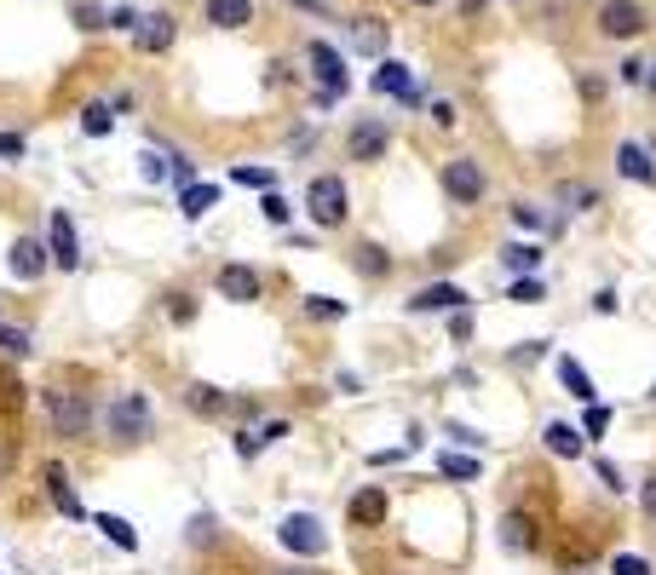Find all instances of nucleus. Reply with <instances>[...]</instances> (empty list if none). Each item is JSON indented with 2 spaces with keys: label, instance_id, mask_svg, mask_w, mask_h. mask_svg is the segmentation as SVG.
Returning <instances> with one entry per match:
<instances>
[{
  "label": "nucleus",
  "instance_id": "obj_43",
  "mask_svg": "<svg viewBox=\"0 0 656 575\" xmlns=\"http://www.w3.org/2000/svg\"><path fill=\"white\" fill-rule=\"evenodd\" d=\"M139 161H144V167H139L144 179H167V167H162V156H139Z\"/></svg>",
  "mask_w": 656,
  "mask_h": 575
},
{
  "label": "nucleus",
  "instance_id": "obj_24",
  "mask_svg": "<svg viewBox=\"0 0 656 575\" xmlns=\"http://www.w3.org/2000/svg\"><path fill=\"white\" fill-rule=\"evenodd\" d=\"M110 127H116V110H110V104H87V110H81V133L87 138H104Z\"/></svg>",
  "mask_w": 656,
  "mask_h": 575
},
{
  "label": "nucleus",
  "instance_id": "obj_33",
  "mask_svg": "<svg viewBox=\"0 0 656 575\" xmlns=\"http://www.w3.org/2000/svg\"><path fill=\"white\" fill-rule=\"evenodd\" d=\"M513 219H518L524 230H553V219H547L541 207H530V202H518V207H513Z\"/></svg>",
  "mask_w": 656,
  "mask_h": 575
},
{
  "label": "nucleus",
  "instance_id": "obj_34",
  "mask_svg": "<svg viewBox=\"0 0 656 575\" xmlns=\"http://www.w3.org/2000/svg\"><path fill=\"white\" fill-rule=\"evenodd\" d=\"M0 345H6V351H12V357H29V328H0Z\"/></svg>",
  "mask_w": 656,
  "mask_h": 575
},
{
  "label": "nucleus",
  "instance_id": "obj_27",
  "mask_svg": "<svg viewBox=\"0 0 656 575\" xmlns=\"http://www.w3.org/2000/svg\"><path fill=\"white\" fill-rule=\"evenodd\" d=\"M438 472H444V478L472 483V478H478V460H467V455H438Z\"/></svg>",
  "mask_w": 656,
  "mask_h": 575
},
{
  "label": "nucleus",
  "instance_id": "obj_52",
  "mask_svg": "<svg viewBox=\"0 0 656 575\" xmlns=\"http://www.w3.org/2000/svg\"><path fill=\"white\" fill-rule=\"evenodd\" d=\"M651 397H656V391H651Z\"/></svg>",
  "mask_w": 656,
  "mask_h": 575
},
{
  "label": "nucleus",
  "instance_id": "obj_49",
  "mask_svg": "<svg viewBox=\"0 0 656 575\" xmlns=\"http://www.w3.org/2000/svg\"><path fill=\"white\" fill-rule=\"evenodd\" d=\"M645 87H651V98H656V64H651V69H645Z\"/></svg>",
  "mask_w": 656,
  "mask_h": 575
},
{
  "label": "nucleus",
  "instance_id": "obj_3",
  "mask_svg": "<svg viewBox=\"0 0 656 575\" xmlns=\"http://www.w3.org/2000/svg\"><path fill=\"white\" fill-rule=\"evenodd\" d=\"M305 64H311V75L323 81V104H334L340 92L352 87V81H346V58H340L328 41H311V46H305Z\"/></svg>",
  "mask_w": 656,
  "mask_h": 575
},
{
  "label": "nucleus",
  "instance_id": "obj_47",
  "mask_svg": "<svg viewBox=\"0 0 656 575\" xmlns=\"http://www.w3.org/2000/svg\"><path fill=\"white\" fill-rule=\"evenodd\" d=\"M6 472H12V443L0 437V478H6Z\"/></svg>",
  "mask_w": 656,
  "mask_h": 575
},
{
  "label": "nucleus",
  "instance_id": "obj_48",
  "mask_svg": "<svg viewBox=\"0 0 656 575\" xmlns=\"http://www.w3.org/2000/svg\"><path fill=\"white\" fill-rule=\"evenodd\" d=\"M288 6H305V12H317V18H323V0H288Z\"/></svg>",
  "mask_w": 656,
  "mask_h": 575
},
{
  "label": "nucleus",
  "instance_id": "obj_40",
  "mask_svg": "<svg viewBox=\"0 0 656 575\" xmlns=\"http://www.w3.org/2000/svg\"><path fill=\"white\" fill-rule=\"evenodd\" d=\"M110 23H116V29H139V12H133V6H116V12H110Z\"/></svg>",
  "mask_w": 656,
  "mask_h": 575
},
{
  "label": "nucleus",
  "instance_id": "obj_31",
  "mask_svg": "<svg viewBox=\"0 0 656 575\" xmlns=\"http://www.w3.org/2000/svg\"><path fill=\"white\" fill-rule=\"evenodd\" d=\"M501 541H507V547H513V552H524V547H530V524H524V518H518V512H513V518L501 524Z\"/></svg>",
  "mask_w": 656,
  "mask_h": 575
},
{
  "label": "nucleus",
  "instance_id": "obj_4",
  "mask_svg": "<svg viewBox=\"0 0 656 575\" xmlns=\"http://www.w3.org/2000/svg\"><path fill=\"white\" fill-rule=\"evenodd\" d=\"M305 207H311V219H317L323 230H334L340 219H346V184L334 179V173L311 179V190H305Z\"/></svg>",
  "mask_w": 656,
  "mask_h": 575
},
{
  "label": "nucleus",
  "instance_id": "obj_9",
  "mask_svg": "<svg viewBox=\"0 0 656 575\" xmlns=\"http://www.w3.org/2000/svg\"><path fill=\"white\" fill-rule=\"evenodd\" d=\"M6 265H12V276H18V282H35V276H41V271L52 265V248H41L35 236H18V242H12V259H6Z\"/></svg>",
  "mask_w": 656,
  "mask_h": 575
},
{
  "label": "nucleus",
  "instance_id": "obj_1",
  "mask_svg": "<svg viewBox=\"0 0 656 575\" xmlns=\"http://www.w3.org/2000/svg\"><path fill=\"white\" fill-rule=\"evenodd\" d=\"M41 403H47V414H52V426H58V437H81L87 426H93V409H87V397H81V391L47 386V391H41Z\"/></svg>",
  "mask_w": 656,
  "mask_h": 575
},
{
  "label": "nucleus",
  "instance_id": "obj_11",
  "mask_svg": "<svg viewBox=\"0 0 656 575\" xmlns=\"http://www.w3.org/2000/svg\"><path fill=\"white\" fill-rule=\"evenodd\" d=\"M47 248H52V265H58V271H75V265H81V242H75L70 213H52V236H47Z\"/></svg>",
  "mask_w": 656,
  "mask_h": 575
},
{
  "label": "nucleus",
  "instance_id": "obj_22",
  "mask_svg": "<svg viewBox=\"0 0 656 575\" xmlns=\"http://www.w3.org/2000/svg\"><path fill=\"white\" fill-rule=\"evenodd\" d=\"M185 403H190L196 414H225V409H231V397H225V391H213V386H190Z\"/></svg>",
  "mask_w": 656,
  "mask_h": 575
},
{
  "label": "nucleus",
  "instance_id": "obj_50",
  "mask_svg": "<svg viewBox=\"0 0 656 575\" xmlns=\"http://www.w3.org/2000/svg\"><path fill=\"white\" fill-rule=\"evenodd\" d=\"M277 575H305V570H277Z\"/></svg>",
  "mask_w": 656,
  "mask_h": 575
},
{
  "label": "nucleus",
  "instance_id": "obj_36",
  "mask_svg": "<svg viewBox=\"0 0 656 575\" xmlns=\"http://www.w3.org/2000/svg\"><path fill=\"white\" fill-rule=\"evenodd\" d=\"M357 271H363V276H386V259H380V248H357Z\"/></svg>",
  "mask_w": 656,
  "mask_h": 575
},
{
  "label": "nucleus",
  "instance_id": "obj_46",
  "mask_svg": "<svg viewBox=\"0 0 656 575\" xmlns=\"http://www.w3.org/2000/svg\"><path fill=\"white\" fill-rule=\"evenodd\" d=\"M645 69H651V64H639V58H628V64H622V81H645Z\"/></svg>",
  "mask_w": 656,
  "mask_h": 575
},
{
  "label": "nucleus",
  "instance_id": "obj_37",
  "mask_svg": "<svg viewBox=\"0 0 656 575\" xmlns=\"http://www.w3.org/2000/svg\"><path fill=\"white\" fill-rule=\"evenodd\" d=\"M564 202H582V207H593V202H599V190H593V184H564Z\"/></svg>",
  "mask_w": 656,
  "mask_h": 575
},
{
  "label": "nucleus",
  "instance_id": "obj_45",
  "mask_svg": "<svg viewBox=\"0 0 656 575\" xmlns=\"http://www.w3.org/2000/svg\"><path fill=\"white\" fill-rule=\"evenodd\" d=\"M277 437H288V420H271V426L259 432V443H277Z\"/></svg>",
  "mask_w": 656,
  "mask_h": 575
},
{
  "label": "nucleus",
  "instance_id": "obj_2",
  "mask_svg": "<svg viewBox=\"0 0 656 575\" xmlns=\"http://www.w3.org/2000/svg\"><path fill=\"white\" fill-rule=\"evenodd\" d=\"M645 29H651V18H645L639 0H605L599 6V35H610V41H633Z\"/></svg>",
  "mask_w": 656,
  "mask_h": 575
},
{
  "label": "nucleus",
  "instance_id": "obj_6",
  "mask_svg": "<svg viewBox=\"0 0 656 575\" xmlns=\"http://www.w3.org/2000/svg\"><path fill=\"white\" fill-rule=\"evenodd\" d=\"M444 196L455 207H472L478 196H484V167L472 156H455V161H444Z\"/></svg>",
  "mask_w": 656,
  "mask_h": 575
},
{
  "label": "nucleus",
  "instance_id": "obj_12",
  "mask_svg": "<svg viewBox=\"0 0 656 575\" xmlns=\"http://www.w3.org/2000/svg\"><path fill=\"white\" fill-rule=\"evenodd\" d=\"M173 35H179L173 12H150V18H139V29H133L139 52H167V46H173Z\"/></svg>",
  "mask_w": 656,
  "mask_h": 575
},
{
  "label": "nucleus",
  "instance_id": "obj_28",
  "mask_svg": "<svg viewBox=\"0 0 656 575\" xmlns=\"http://www.w3.org/2000/svg\"><path fill=\"white\" fill-rule=\"evenodd\" d=\"M104 23H110V12L98 0H75V29H104Z\"/></svg>",
  "mask_w": 656,
  "mask_h": 575
},
{
  "label": "nucleus",
  "instance_id": "obj_14",
  "mask_svg": "<svg viewBox=\"0 0 656 575\" xmlns=\"http://www.w3.org/2000/svg\"><path fill=\"white\" fill-rule=\"evenodd\" d=\"M375 92H398L403 104H415V98H421L415 81H409V64H398V58H386V64L375 69Z\"/></svg>",
  "mask_w": 656,
  "mask_h": 575
},
{
  "label": "nucleus",
  "instance_id": "obj_26",
  "mask_svg": "<svg viewBox=\"0 0 656 575\" xmlns=\"http://www.w3.org/2000/svg\"><path fill=\"white\" fill-rule=\"evenodd\" d=\"M352 305H340V299H328V294H305V317H323V322H334V317H346Z\"/></svg>",
  "mask_w": 656,
  "mask_h": 575
},
{
  "label": "nucleus",
  "instance_id": "obj_5",
  "mask_svg": "<svg viewBox=\"0 0 656 575\" xmlns=\"http://www.w3.org/2000/svg\"><path fill=\"white\" fill-rule=\"evenodd\" d=\"M104 420H110V432H116L121 443H139V437H150V403H144L139 391H127V397H116Z\"/></svg>",
  "mask_w": 656,
  "mask_h": 575
},
{
  "label": "nucleus",
  "instance_id": "obj_30",
  "mask_svg": "<svg viewBox=\"0 0 656 575\" xmlns=\"http://www.w3.org/2000/svg\"><path fill=\"white\" fill-rule=\"evenodd\" d=\"M231 179L248 184V190H271V184H277V173H271V167H236Z\"/></svg>",
  "mask_w": 656,
  "mask_h": 575
},
{
  "label": "nucleus",
  "instance_id": "obj_16",
  "mask_svg": "<svg viewBox=\"0 0 656 575\" xmlns=\"http://www.w3.org/2000/svg\"><path fill=\"white\" fill-rule=\"evenodd\" d=\"M346 518H352L357 529H375L380 518H386V495H380V489H357L352 506H346Z\"/></svg>",
  "mask_w": 656,
  "mask_h": 575
},
{
  "label": "nucleus",
  "instance_id": "obj_41",
  "mask_svg": "<svg viewBox=\"0 0 656 575\" xmlns=\"http://www.w3.org/2000/svg\"><path fill=\"white\" fill-rule=\"evenodd\" d=\"M432 121H438V127H455V104H449V98H438V104H432Z\"/></svg>",
  "mask_w": 656,
  "mask_h": 575
},
{
  "label": "nucleus",
  "instance_id": "obj_35",
  "mask_svg": "<svg viewBox=\"0 0 656 575\" xmlns=\"http://www.w3.org/2000/svg\"><path fill=\"white\" fill-rule=\"evenodd\" d=\"M513 299H518V305H536V299H547L541 276H524V282H513Z\"/></svg>",
  "mask_w": 656,
  "mask_h": 575
},
{
  "label": "nucleus",
  "instance_id": "obj_7",
  "mask_svg": "<svg viewBox=\"0 0 656 575\" xmlns=\"http://www.w3.org/2000/svg\"><path fill=\"white\" fill-rule=\"evenodd\" d=\"M282 547L288 552H305V558H317V552L328 547V535L317 518H305V512H294V518H282Z\"/></svg>",
  "mask_w": 656,
  "mask_h": 575
},
{
  "label": "nucleus",
  "instance_id": "obj_18",
  "mask_svg": "<svg viewBox=\"0 0 656 575\" xmlns=\"http://www.w3.org/2000/svg\"><path fill=\"white\" fill-rule=\"evenodd\" d=\"M208 23H219V29L254 23V0H208Z\"/></svg>",
  "mask_w": 656,
  "mask_h": 575
},
{
  "label": "nucleus",
  "instance_id": "obj_38",
  "mask_svg": "<svg viewBox=\"0 0 656 575\" xmlns=\"http://www.w3.org/2000/svg\"><path fill=\"white\" fill-rule=\"evenodd\" d=\"M265 219H271V225H282V219H288V202H282L277 190H265Z\"/></svg>",
  "mask_w": 656,
  "mask_h": 575
},
{
  "label": "nucleus",
  "instance_id": "obj_13",
  "mask_svg": "<svg viewBox=\"0 0 656 575\" xmlns=\"http://www.w3.org/2000/svg\"><path fill=\"white\" fill-rule=\"evenodd\" d=\"M47 489H52V506H58L64 518H75V524L87 518V506H81V495L70 489V472H64V466H47Z\"/></svg>",
  "mask_w": 656,
  "mask_h": 575
},
{
  "label": "nucleus",
  "instance_id": "obj_25",
  "mask_svg": "<svg viewBox=\"0 0 656 575\" xmlns=\"http://www.w3.org/2000/svg\"><path fill=\"white\" fill-rule=\"evenodd\" d=\"M98 529H104V535H110V541H116L121 552H133V547H139V529L127 524V518H110V512H104V518H98Z\"/></svg>",
  "mask_w": 656,
  "mask_h": 575
},
{
  "label": "nucleus",
  "instance_id": "obj_29",
  "mask_svg": "<svg viewBox=\"0 0 656 575\" xmlns=\"http://www.w3.org/2000/svg\"><path fill=\"white\" fill-rule=\"evenodd\" d=\"M610 575H656V570H651V558H639V552H616Z\"/></svg>",
  "mask_w": 656,
  "mask_h": 575
},
{
  "label": "nucleus",
  "instance_id": "obj_20",
  "mask_svg": "<svg viewBox=\"0 0 656 575\" xmlns=\"http://www.w3.org/2000/svg\"><path fill=\"white\" fill-rule=\"evenodd\" d=\"M559 380H564V391H570L576 403H593V397H599V391H593V374H587L576 357H559Z\"/></svg>",
  "mask_w": 656,
  "mask_h": 575
},
{
  "label": "nucleus",
  "instance_id": "obj_39",
  "mask_svg": "<svg viewBox=\"0 0 656 575\" xmlns=\"http://www.w3.org/2000/svg\"><path fill=\"white\" fill-rule=\"evenodd\" d=\"M610 426V409H599V403H593V409H587V437H599Z\"/></svg>",
  "mask_w": 656,
  "mask_h": 575
},
{
  "label": "nucleus",
  "instance_id": "obj_17",
  "mask_svg": "<svg viewBox=\"0 0 656 575\" xmlns=\"http://www.w3.org/2000/svg\"><path fill=\"white\" fill-rule=\"evenodd\" d=\"M409 305H415V311H461L467 294H461V288H449V282H432V288H421Z\"/></svg>",
  "mask_w": 656,
  "mask_h": 575
},
{
  "label": "nucleus",
  "instance_id": "obj_51",
  "mask_svg": "<svg viewBox=\"0 0 656 575\" xmlns=\"http://www.w3.org/2000/svg\"><path fill=\"white\" fill-rule=\"evenodd\" d=\"M415 6H438V0H415Z\"/></svg>",
  "mask_w": 656,
  "mask_h": 575
},
{
  "label": "nucleus",
  "instance_id": "obj_10",
  "mask_svg": "<svg viewBox=\"0 0 656 575\" xmlns=\"http://www.w3.org/2000/svg\"><path fill=\"white\" fill-rule=\"evenodd\" d=\"M259 288H265V276H259L254 265H219V294L225 299L248 305V299H259Z\"/></svg>",
  "mask_w": 656,
  "mask_h": 575
},
{
  "label": "nucleus",
  "instance_id": "obj_44",
  "mask_svg": "<svg viewBox=\"0 0 656 575\" xmlns=\"http://www.w3.org/2000/svg\"><path fill=\"white\" fill-rule=\"evenodd\" d=\"M639 506H645V518H656V478L639 489Z\"/></svg>",
  "mask_w": 656,
  "mask_h": 575
},
{
  "label": "nucleus",
  "instance_id": "obj_23",
  "mask_svg": "<svg viewBox=\"0 0 656 575\" xmlns=\"http://www.w3.org/2000/svg\"><path fill=\"white\" fill-rule=\"evenodd\" d=\"M380 46H386V23L380 18H363L352 29V52H380Z\"/></svg>",
  "mask_w": 656,
  "mask_h": 575
},
{
  "label": "nucleus",
  "instance_id": "obj_21",
  "mask_svg": "<svg viewBox=\"0 0 656 575\" xmlns=\"http://www.w3.org/2000/svg\"><path fill=\"white\" fill-rule=\"evenodd\" d=\"M547 449H553L559 460H576V455H582V432H576V426H564V420H553V426H547Z\"/></svg>",
  "mask_w": 656,
  "mask_h": 575
},
{
  "label": "nucleus",
  "instance_id": "obj_15",
  "mask_svg": "<svg viewBox=\"0 0 656 575\" xmlns=\"http://www.w3.org/2000/svg\"><path fill=\"white\" fill-rule=\"evenodd\" d=\"M616 173L633 179V184H656V161L645 156L639 144H622V150H616Z\"/></svg>",
  "mask_w": 656,
  "mask_h": 575
},
{
  "label": "nucleus",
  "instance_id": "obj_19",
  "mask_svg": "<svg viewBox=\"0 0 656 575\" xmlns=\"http://www.w3.org/2000/svg\"><path fill=\"white\" fill-rule=\"evenodd\" d=\"M213 207H219V184H185V190H179V213H185V219H202Z\"/></svg>",
  "mask_w": 656,
  "mask_h": 575
},
{
  "label": "nucleus",
  "instance_id": "obj_8",
  "mask_svg": "<svg viewBox=\"0 0 656 575\" xmlns=\"http://www.w3.org/2000/svg\"><path fill=\"white\" fill-rule=\"evenodd\" d=\"M386 144H392L386 121H357L352 133H346V156L352 161H380L386 156Z\"/></svg>",
  "mask_w": 656,
  "mask_h": 575
},
{
  "label": "nucleus",
  "instance_id": "obj_42",
  "mask_svg": "<svg viewBox=\"0 0 656 575\" xmlns=\"http://www.w3.org/2000/svg\"><path fill=\"white\" fill-rule=\"evenodd\" d=\"M0 156L18 161V156H24V138H18V133H0Z\"/></svg>",
  "mask_w": 656,
  "mask_h": 575
},
{
  "label": "nucleus",
  "instance_id": "obj_32",
  "mask_svg": "<svg viewBox=\"0 0 656 575\" xmlns=\"http://www.w3.org/2000/svg\"><path fill=\"white\" fill-rule=\"evenodd\" d=\"M501 259H507V271H536V265H541V248H507Z\"/></svg>",
  "mask_w": 656,
  "mask_h": 575
}]
</instances>
